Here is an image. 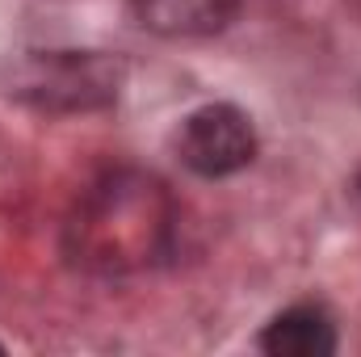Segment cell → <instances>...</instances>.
I'll return each instance as SVG.
<instances>
[{"instance_id":"obj_3","label":"cell","mask_w":361,"mask_h":357,"mask_svg":"<svg viewBox=\"0 0 361 357\" xmlns=\"http://www.w3.org/2000/svg\"><path fill=\"white\" fill-rule=\"evenodd\" d=\"M130 13L160 38H210L235 21L240 0H130Z\"/></svg>"},{"instance_id":"obj_2","label":"cell","mask_w":361,"mask_h":357,"mask_svg":"<svg viewBox=\"0 0 361 357\" xmlns=\"http://www.w3.org/2000/svg\"><path fill=\"white\" fill-rule=\"evenodd\" d=\"M177 160L193 173V177L219 181L235 177L257 160V126L240 105L227 101H210L197 105L193 114H185L177 126Z\"/></svg>"},{"instance_id":"obj_1","label":"cell","mask_w":361,"mask_h":357,"mask_svg":"<svg viewBox=\"0 0 361 357\" xmlns=\"http://www.w3.org/2000/svg\"><path fill=\"white\" fill-rule=\"evenodd\" d=\"M173 202L164 185L139 173H114L76 206L68 253L92 273H130L169 253Z\"/></svg>"},{"instance_id":"obj_4","label":"cell","mask_w":361,"mask_h":357,"mask_svg":"<svg viewBox=\"0 0 361 357\" xmlns=\"http://www.w3.org/2000/svg\"><path fill=\"white\" fill-rule=\"evenodd\" d=\"M261 349L269 357H332L341 349L336 320L319 303H294L265 324Z\"/></svg>"}]
</instances>
